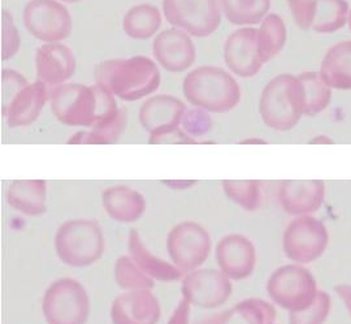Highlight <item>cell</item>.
Here are the masks:
<instances>
[{"instance_id": "obj_1", "label": "cell", "mask_w": 351, "mask_h": 324, "mask_svg": "<svg viewBox=\"0 0 351 324\" xmlns=\"http://www.w3.org/2000/svg\"><path fill=\"white\" fill-rule=\"evenodd\" d=\"M51 110L55 117L68 126L95 128L117 116L120 108L110 90L95 84H63L52 89Z\"/></svg>"}, {"instance_id": "obj_2", "label": "cell", "mask_w": 351, "mask_h": 324, "mask_svg": "<svg viewBox=\"0 0 351 324\" xmlns=\"http://www.w3.org/2000/svg\"><path fill=\"white\" fill-rule=\"evenodd\" d=\"M97 80L114 97L134 102L155 93L160 86L162 76L152 59L133 56L101 62L97 71Z\"/></svg>"}, {"instance_id": "obj_3", "label": "cell", "mask_w": 351, "mask_h": 324, "mask_svg": "<svg viewBox=\"0 0 351 324\" xmlns=\"http://www.w3.org/2000/svg\"><path fill=\"white\" fill-rule=\"evenodd\" d=\"M182 90L189 103L207 113L232 111L241 100L237 80L226 69L213 65H203L189 72Z\"/></svg>"}, {"instance_id": "obj_4", "label": "cell", "mask_w": 351, "mask_h": 324, "mask_svg": "<svg viewBox=\"0 0 351 324\" xmlns=\"http://www.w3.org/2000/svg\"><path fill=\"white\" fill-rule=\"evenodd\" d=\"M259 113L264 124L277 132H288L303 116L301 82L298 76L281 73L264 86Z\"/></svg>"}, {"instance_id": "obj_5", "label": "cell", "mask_w": 351, "mask_h": 324, "mask_svg": "<svg viewBox=\"0 0 351 324\" xmlns=\"http://www.w3.org/2000/svg\"><path fill=\"white\" fill-rule=\"evenodd\" d=\"M59 259L71 267H88L98 262L104 253L101 225L91 219L66 220L55 236Z\"/></svg>"}, {"instance_id": "obj_6", "label": "cell", "mask_w": 351, "mask_h": 324, "mask_svg": "<svg viewBox=\"0 0 351 324\" xmlns=\"http://www.w3.org/2000/svg\"><path fill=\"white\" fill-rule=\"evenodd\" d=\"M42 312L49 324H86L90 297L84 286L72 277H63L47 288Z\"/></svg>"}, {"instance_id": "obj_7", "label": "cell", "mask_w": 351, "mask_h": 324, "mask_svg": "<svg viewBox=\"0 0 351 324\" xmlns=\"http://www.w3.org/2000/svg\"><path fill=\"white\" fill-rule=\"evenodd\" d=\"M317 292L314 275L301 264L275 270L267 281V293L280 308L294 312L307 306Z\"/></svg>"}, {"instance_id": "obj_8", "label": "cell", "mask_w": 351, "mask_h": 324, "mask_svg": "<svg viewBox=\"0 0 351 324\" xmlns=\"http://www.w3.org/2000/svg\"><path fill=\"white\" fill-rule=\"evenodd\" d=\"M213 241L207 229L195 222L175 225L167 237V251L172 263L182 273H191L207 261Z\"/></svg>"}, {"instance_id": "obj_9", "label": "cell", "mask_w": 351, "mask_h": 324, "mask_svg": "<svg viewBox=\"0 0 351 324\" xmlns=\"http://www.w3.org/2000/svg\"><path fill=\"white\" fill-rule=\"evenodd\" d=\"M329 242L326 224L311 215L295 216L289 223L284 237V253L291 262L307 264L319 259Z\"/></svg>"}, {"instance_id": "obj_10", "label": "cell", "mask_w": 351, "mask_h": 324, "mask_svg": "<svg viewBox=\"0 0 351 324\" xmlns=\"http://www.w3.org/2000/svg\"><path fill=\"white\" fill-rule=\"evenodd\" d=\"M165 20L197 38L210 37L221 24L219 0H163Z\"/></svg>"}, {"instance_id": "obj_11", "label": "cell", "mask_w": 351, "mask_h": 324, "mask_svg": "<svg viewBox=\"0 0 351 324\" xmlns=\"http://www.w3.org/2000/svg\"><path fill=\"white\" fill-rule=\"evenodd\" d=\"M26 30L45 43H59L72 33V16L58 0H30L24 10Z\"/></svg>"}, {"instance_id": "obj_12", "label": "cell", "mask_w": 351, "mask_h": 324, "mask_svg": "<svg viewBox=\"0 0 351 324\" xmlns=\"http://www.w3.org/2000/svg\"><path fill=\"white\" fill-rule=\"evenodd\" d=\"M181 292L190 305L213 310L226 305L233 287L230 279L220 270L198 268L184 277Z\"/></svg>"}, {"instance_id": "obj_13", "label": "cell", "mask_w": 351, "mask_h": 324, "mask_svg": "<svg viewBox=\"0 0 351 324\" xmlns=\"http://www.w3.org/2000/svg\"><path fill=\"white\" fill-rule=\"evenodd\" d=\"M256 36L258 29L242 26L226 38L224 62L230 72L242 78H251L263 68Z\"/></svg>"}, {"instance_id": "obj_14", "label": "cell", "mask_w": 351, "mask_h": 324, "mask_svg": "<svg viewBox=\"0 0 351 324\" xmlns=\"http://www.w3.org/2000/svg\"><path fill=\"white\" fill-rule=\"evenodd\" d=\"M152 54L155 60L172 73L188 71L197 58L195 45L190 34L178 27L159 33L152 43Z\"/></svg>"}, {"instance_id": "obj_15", "label": "cell", "mask_w": 351, "mask_h": 324, "mask_svg": "<svg viewBox=\"0 0 351 324\" xmlns=\"http://www.w3.org/2000/svg\"><path fill=\"white\" fill-rule=\"evenodd\" d=\"M219 270L230 280L249 277L256 266V249L247 237L230 233L223 237L215 249Z\"/></svg>"}, {"instance_id": "obj_16", "label": "cell", "mask_w": 351, "mask_h": 324, "mask_svg": "<svg viewBox=\"0 0 351 324\" xmlns=\"http://www.w3.org/2000/svg\"><path fill=\"white\" fill-rule=\"evenodd\" d=\"M112 324H156L162 309L151 289L126 290L111 303Z\"/></svg>"}, {"instance_id": "obj_17", "label": "cell", "mask_w": 351, "mask_h": 324, "mask_svg": "<svg viewBox=\"0 0 351 324\" xmlns=\"http://www.w3.org/2000/svg\"><path fill=\"white\" fill-rule=\"evenodd\" d=\"M326 200V184L320 180H285L278 187L281 207L293 216L311 215Z\"/></svg>"}, {"instance_id": "obj_18", "label": "cell", "mask_w": 351, "mask_h": 324, "mask_svg": "<svg viewBox=\"0 0 351 324\" xmlns=\"http://www.w3.org/2000/svg\"><path fill=\"white\" fill-rule=\"evenodd\" d=\"M36 69L39 81L47 88H58L75 75V55L62 43H46L36 54Z\"/></svg>"}, {"instance_id": "obj_19", "label": "cell", "mask_w": 351, "mask_h": 324, "mask_svg": "<svg viewBox=\"0 0 351 324\" xmlns=\"http://www.w3.org/2000/svg\"><path fill=\"white\" fill-rule=\"evenodd\" d=\"M49 98L47 86L42 81L27 84L11 100L8 107L3 110L10 128H23L33 124L42 113Z\"/></svg>"}, {"instance_id": "obj_20", "label": "cell", "mask_w": 351, "mask_h": 324, "mask_svg": "<svg viewBox=\"0 0 351 324\" xmlns=\"http://www.w3.org/2000/svg\"><path fill=\"white\" fill-rule=\"evenodd\" d=\"M186 113L185 103L173 95L159 94L146 100L139 110V121L145 130L152 133L158 129L180 126Z\"/></svg>"}, {"instance_id": "obj_21", "label": "cell", "mask_w": 351, "mask_h": 324, "mask_svg": "<svg viewBox=\"0 0 351 324\" xmlns=\"http://www.w3.org/2000/svg\"><path fill=\"white\" fill-rule=\"evenodd\" d=\"M101 205L111 219L124 224L137 222L146 211L145 197L125 185L107 187L101 193Z\"/></svg>"}, {"instance_id": "obj_22", "label": "cell", "mask_w": 351, "mask_h": 324, "mask_svg": "<svg viewBox=\"0 0 351 324\" xmlns=\"http://www.w3.org/2000/svg\"><path fill=\"white\" fill-rule=\"evenodd\" d=\"M7 202L20 213L38 216L46 211L47 183L45 180H14L7 189Z\"/></svg>"}, {"instance_id": "obj_23", "label": "cell", "mask_w": 351, "mask_h": 324, "mask_svg": "<svg viewBox=\"0 0 351 324\" xmlns=\"http://www.w3.org/2000/svg\"><path fill=\"white\" fill-rule=\"evenodd\" d=\"M330 89L351 90V40H342L326 51L319 71Z\"/></svg>"}, {"instance_id": "obj_24", "label": "cell", "mask_w": 351, "mask_h": 324, "mask_svg": "<svg viewBox=\"0 0 351 324\" xmlns=\"http://www.w3.org/2000/svg\"><path fill=\"white\" fill-rule=\"evenodd\" d=\"M128 249L133 261L137 263L151 279L163 283H172L181 279L182 271H180L173 263L167 262L162 258L154 255L150 250L147 249L143 240L139 236L138 231L136 229H132L129 233Z\"/></svg>"}, {"instance_id": "obj_25", "label": "cell", "mask_w": 351, "mask_h": 324, "mask_svg": "<svg viewBox=\"0 0 351 324\" xmlns=\"http://www.w3.org/2000/svg\"><path fill=\"white\" fill-rule=\"evenodd\" d=\"M162 25V14L152 4H138L128 10L123 19V29L128 37L146 40L154 37Z\"/></svg>"}, {"instance_id": "obj_26", "label": "cell", "mask_w": 351, "mask_h": 324, "mask_svg": "<svg viewBox=\"0 0 351 324\" xmlns=\"http://www.w3.org/2000/svg\"><path fill=\"white\" fill-rule=\"evenodd\" d=\"M349 12L346 0H315L311 29L319 34H333L348 24Z\"/></svg>"}, {"instance_id": "obj_27", "label": "cell", "mask_w": 351, "mask_h": 324, "mask_svg": "<svg viewBox=\"0 0 351 324\" xmlns=\"http://www.w3.org/2000/svg\"><path fill=\"white\" fill-rule=\"evenodd\" d=\"M226 20L239 26L256 25L268 14L269 0H219Z\"/></svg>"}, {"instance_id": "obj_28", "label": "cell", "mask_w": 351, "mask_h": 324, "mask_svg": "<svg viewBox=\"0 0 351 324\" xmlns=\"http://www.w3.org/2000/svg\"><path fill=\"white\" fill-rule=\"evenodd\" d=\"M258 46L264 64L277 56L287 43L288 32L282 19L275 14H267L258 29Z\"/></svg>"}, {"instance_id": "obj_29", "label": "cell", "mask_w": 351, "mask_h": 324, "mask_svg": "<svg viewBox=\"0 0 351 324\" xmlns=\"http://www.w3.org/2000/svg\"><path fill=\"white\" fill-rule=\"evenodd\" d=\"M301 82L303 115L316 116L326 111L332 100V89L320 78L319 73L304 72L298 76Z\"/></svg>"}, {"instance_id": "obj_30", "label": "cell", "mask_w": 351, "mask_h": 324, "mask_svg": "<svg viewBox=\"0 0 351 324\" xmlns=\"http://www.w3.org/2000/svg\"><path fill=\"white\" fill-rule=\"evenodd\" d=\"M126 110L120 108L117 116L106 124L98 125L90 130L77 132L68 143L73 145H111L119 141L126 126Z\"/></svg>"}, {"instance_id": "obj_31", "label": "cell", "mask_w": 351, "mask_h": 324, "mask_svg": "<svg viewBox=\"0 0 351 324\" xmlns=\"http://www.w3.org/2000/svg\"><path fill=\"white\" fill-rule=\"evenodd\" d=\"M113 275L117 286L124 290H138V289H152L155 280L151 279L130 255L120 257L113 268Z\"/></svg>"}, {"instance_id": "obj_32", "label": "cell", "mask_w": 351, "mask_h": 324, "mask_svg": "<svg viewBox=\"0 0 351 324\" xmlns=\"http://www.w3.org/2000/svg\"><path fill=\"white\" fill-rule=\"evenodd\" d=\"M226 197L246 211H255L262 202L261 183L256 180H224L221 183Z\"/></svg>"}, {"instance_id": "obj_33", "label": "cell", "mask_w": 351, "mask_h": 324, "mask_svg": "<svg viewBox=\"0 0 351 324\" xmlns=\"http://www.w3.org/2000/svg\"><path fill=\"white\" fill-rule=\"evenodd\" d=\"M332 310V299L326 290H317L313 301L300 310L289 312V324H324Z\"/></svg>"}, {"instance_id": "obj_34", "label": "cell", "mask_w": 351, "mask_h": 324, "mask_svg": "<svg viewBox=\"0 0 351 324\" xmlns=\"http://www.w3.org/2000/svg\"><path fill=\"white\" fill-rule=\"evenodd\" d=\"M233 309L249 324H274L276 321L275 306L263 299H242Z\"/></svg>"}, {"instance_id": "obj_35", "label": "cell", "mask_w": 351, "mask_h": 324, "mask_svg": "<svg viewBox=\"0 0 351 324\" xmlns=\"http://www.w3.org/2000/svg\"><path fill=\"white\" fill-rule=\"evenodd\" d=\"M1 59L8 60L20 49V34L13 24L12 14L7 11L1 12Z\"/></svg>"}, {"instance_id": "obj_36", "label": "cell", "mask_w": 351, "mask_h": 324, "mask_svg": "<svg viewBox=\"0 0 351 324\" xmlns=\"http://www.w3.org/2000/svg\"><path fill=\"white\" fill-rule=\"evenodd\" d=\"M182 129L188 133L191 138L202 137L206 136L213 126V121L207 111L202 108H194L186 111L182 117Z\"/></svg>"}, {"instance_id": "obj_37", "label": "cell", "mask_w": 351, "mask_h": 324, "mask_svg": "<svg viewBox=\"0 0 351 324\" xmlns=\"http://www.w3.org/2000/svg\"><path fill=\"white\" fill-rule=\"evenodd\" d=\"M27 85L25 77L13 69H3L1 72V98L3 110L8 107L11 100L17 95L21 89Z\"/></svg>"}, {"instance_id": "obj_38", "label": "cell", "mask_w": 351, "mask_h": 324, "mask_svg": "<svg viewBox=\"0 0 351 324\" xmlns=\"http://www.w3.org/2000/svg\"><path fill=\"white\" fill-rule=\"evenodd\" d=\"M149 143L151 145H191L195 139L190 137L188 133L180 126L163 128L150 133Z\"/></svg>"}, {"instance_id": "obj_39", "label": "cell", "mask_w": 351, "mask_h": 324, "mask_svg": "<svg viewBox=\"0 0 351 324\" xmlns=\"http://www.w3.org/2000/svg\"><path fill=\"white\" fill-rule=\"evenodd\" d=\"M295 24L303 30L311 29L314 20L315 0H287Z\"/></svg>"}, {"instance_id": "obj_40", "label": "cell", "mask_w": 351, "mask_h": 324, "mask_svg": "<svg viewBox=\"0 0 351 324\" xmlns=\"http://www.w3.org/2000/svg\"><path fill=\"white\" fill-rule=\"evenodd\" d=\"M190 302L188 299H181L178 302L175 312H172L168 324H189V319H190Z\"/></svg>"}, {"instance_id": "obj_41", "label": "cell", "mask_w": 351, "mask_h": 324, "mask_svg": "<svg viewBox=\"0 0 351 324\" xmlns=\"http://www.w3.org/2000/svg\"><path fill=\"white\" fill-rule=\"evenodd\" d=\"M234 309H229V310H224V312H213L208 316L202 318L201 321L195 322L194 324H228L230 322V319L234 315Z\"/></svg>"}, {"instance_id": "obj_42", "label": "cell", "mask_w": 351, "mask_h": 324, "mask_svg": "<svg viewBox=\"0 0 351 324\" xmlns=\"http://www.w3.org/2000/svg\"><path fill=\"white\" fill-rule=\"evenodd\" d=\"M335 290L339 294V299H342V302L345 303L351 316V284H339L335 288Z\"/></svg>"}, {"instance_id": "obj_43", "label": "cell", "mask_w": 351, "mask_h": 324, "mask_svg": "<svg viewBox=\"0 0 351 324\" xmlns=\"http://www.w3.org/2000/svg\"><path fill=\"white\" fill-rule=\"evenodd\" d=\"M333 141L330 138L326 137V136H317L315 137L311 143H332Z\"/></svg>"}, {"instance_id": "obj_44", "label": "cell", "mask_w": 351, "mask_h": 324, "mask_svg": "<svg viewBox=\"0 0 351 324\" xmlns=\"http://www.w3.org/2000/svg\"><path fill=\"white\" fill-rule=\"evenodd\" d=\"M64 3H69V4H72V3H77V1H81V0H62Z\"/></svg>"}, {"instance_id": "obj_45", "label": "cell", "mask_w": 351, "mask_h": 324, "mask_svg": "<svg viewBox=\"0 0 351 324\" xmlns=\"http://www.w3.org/2000/svg\"><path fill=\"white\" fill-rule=\"evenodd\" d=\"M348 24H349V29H350V32H351V8H350V12H349V20H348Z\"/></svg>"}, {"instance_id": "obj_46", "label": "cell", "mask_w": 351, "mask_h": 324, "mask_svg": "<svg viewBox=\"0 0 351 324\" xmlns=\"http://www.w3.org/2000/svg\"><path fill=\"white\" fill-rule=\"evenodd\" d=\"M274 324H275V323H274Z\"/></svg>"}]
</instances>
